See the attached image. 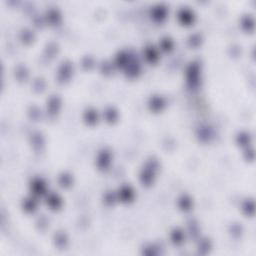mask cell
Returning a JSON list of instances; mask_svg holds the SVG:
<instances>
[{
    "label": "cell",
    "mask_w": 256,
    "mask_h": 256,
    "mask_svg": "<svg viewBox=\"0 0 256 256\" xmlns=\"http://www.w3.org/2000/svg\"><path fill=\"white\" fill-rule=\"evenodd\" d=\"M86 119L88 120V122H94L96 120V113L94 111H87Z\"/></svg>",
    "instance_id": "obj_14"
},
{
    "label": "cell",
    "mask_w": 256,
    "mask_h": 256,
    "mask_svg": "<svg viewBox=\"0 0 256 256\" xmlns=\"http://www.w3.org/2000/svg\"><path fill=\"white\" fill-rule=\"evenodd\" d=\"M171 239L175 243V244H180L183 241V233H182L181 230H174L172 234H171Z\"/></svg>",
    "instance_id": "obj_1"
},
{
    "label": "cell",
    "mask_w": 256,
    "mask_h": 256,
    "mask_svg": "<svg viewBox=\"0 0 256 256\" xmlns=\"http://www.w3.org/2000/svg\"><path fill=\"white\" fill-rule=\"evenodd\" d=\"M35 207V202L33 201V199H28L24 203V208L26 210H33Z\"/></svg>",
    "instance_id": "obj_13"
},
{
    "label": "cell",
    "mask_w": 256,
    "mask_h": 256,
    "mask_svg": "<svg viewBox=\"0 0 256 256\" xmlns=\"http://www.w3.org/2000/svg\"><path fill=\"white\" fill-rule=\"evenodd\" d=\"M120 195H121V198L123 199V200H129V199H130V198L132 197V191H131V189L129 188V187H124V188L121 190Z\"/></svg>",
    "instance_id": "obj_7"
},
{
    "label": "cell",
    "mask_w": 256,
    "mask_h": 256,
    "mask_svg": "<svg viewBox=\"0 0 256 256\" xmlns=\"http://www.w3.org/2000/svg\"><path fill=\"white\" fill-rule=\"evenodd\" d=\"M49 203V205L51 206V207H56L57 208L59 205H60V199H59L57 196L56 195H50L49 196V198H48V201Z\"/></svg>",
    "instance_id": "obj_6"
},
{
    "label": "cell",
    "mask_w": 256,
    "mask_h": 256,
    "mask_svg": "<svg viewBox=\"0 0 256 256\" xmlns=\"http://www.w3.org/2000/svg\"><path fill=\"white\" fill-rule=\"evenodd\" d=\"M209 250H210V241L207 240V239H204V240L200 241L198 251L202 254H205V253H207Z\"/></svg>",
    "instance_id": "obj_2"
},
{
    "label": "cell",
    "mask_w": 256,
    "mask_h": 256,
    "mask_svg": "<svg viewBox=\"0 0 256 256\" xmlns=\"http://www.w3.org/2000/svg\"><path fill=\"white\" fill-rule=\"evenodd\" d=\"M181 206L184 209H188L189 206H190V200H189V199L186 198V197H183V198L181 199Z\"/></svg>",
    "instance_id": "obj_16"
},
{
    "label": "cell",
    "mask_w": 256,
    "mask_h": 256,
    "mask_svg": "<svg viewBox=\"0 0 256 256\" xmlns=\"http://www.w3.org/2000/svg\"><path fill=\"white\" fill-rule=\"evenodd\" d=\"M55 243L58 247H64L66 243H67V239H66L65 234L58 233L55 237Z\"/></svg>",
    "instance_id": "obj_3"
},
{
    "label": "cell",
    "mask_w": 256,
    "mask_h": 256,
    "mask_svg": "<svg viewBox=\"0 0 256 256\" xmlns=\"http://www.w3.org/2000/svg\"><path fill=\"white\" fill-rule=\"evenodd\" d=\"M60 182L62 185H68L70 183V176H68V175H63L61 177Z\"/></svg>",
    "instance_id": "obj_18"
},
{
    "label": "cell",
    "mask_w": 256,
    "mask_h": 256,
    "mask_svg": "<svg viewBox=\"0 0 256 256\" xmlns=\"http://www.w3.org/2000/svg\"><path fill=\"white\" fill-rule=\"evenodd\" d=\"M197 66L196 65H192L190 69H189V72H188V75H189V81H191V82H193L195 83L196 81H197V74H198V72H197Z\"/></svg>",
    "instance_id": "obj_4"
},
{
    "label": "cell",
    "mask_w": 256,
    "mask_h": 256,
    "mask_svg": "<svg viewBox=\"0 0 256 256\" xmlns=\"http://www.w3.org/2000/svg\"><path fill=\"white\" fill-rule=\"evenodd\" d=\"M58 105H59L58 98H57V97H54V98H52V99L50 100V102H49V108H50L51 111H55Z\"/></svg>",
    "instance_id": "obj_12"
},
{
    "label": "cell",
    "mask_w": 256,
    "mask_h": 256,
    "mask_svg": "<svg viewBox=\"0 0 256 256\" xmlns=\"http://www.w3.org/2000/svg\"><path fill=\"white\" fill-rule=\"evenodd\" d=\"M146 56H147V58H148L150 61H154L157 58V53H156V51L154 50L152 47H149L146 50Z\"/></svg>",
    "instance_id": "obj_11"
},
{
    "label": "cell",
    "mask_w": 256,
    "mask_h": 256,
    "mask_svg": "<svg viewBox=\"0 0 256 256\" xmlns=\"http://www.w3.org/2000/svg\"><path fill=\"white\" fill-rule=\"evenodd\" d=\"M33 190L35 193H42V192L44 191V183L42 182L41 180L39 179H37V180H35L33 182Z\"/></svg>",
    "instance_id": "obj_5"
},
{
    "label": "cell",
    "mask_w": 256,
    "mask_h": 256,
    "mask_svg": "<svg viewBox=\"0 0 256 256\" xmlns=\"http://www.w3.org/2000/svg\"><path fill=\"white\" fill-rule=\"evenodd\" d=\"M109 162V153L104 151L99 157V165L101 166H106V164Z\"/></svg>",
    "instance_id": "obj_9"
},
{
    "label": "cell",
    "mask_w": 256,
    "mask_h": 256,
    "mask_svg": "<svg viewBox=\"0 0 256 256\" xmlns=\"http://www.w3.org/2000/svg\"><path fill=\"white\" fill-rule=\"evenodd\" d=\"M106 117H107L108 120H114L115 119V112L112 109H109L106 112Z\"/></svg>",
    "instance_id": "obj_19"
},
{
    "label": "cell",
    "mask_w": 256,
    "mask_h": 256,
    "mask_svg": "<svg viewBox=\"0 0 256 256\" xmlns=\"http://www.w3.org/2000/svg\"><path fill=\"white\" fill-rule=\"evenodd\" d=\"M143 253L147 254V255H153V254H156V248H154L152 246H149L147 248H144L143 249Z\"/></svg>",
    "instance_id": "obj_15"
},
{
    "label": "cell",
    "mask_w": 256,
    "mask_h": 256,
    "mask_svg": "<svg viewBox=\"0 0 256 256\" xmlns=\"http://www.w3.org/2000/svg\"><path fill=\"white\" fill-rule=\"evenodd\" d=\"M126 60H127V55L126 54H120L118 56V58H117V62L119 63V64H121V65H123L124 63L126 62Z\"/></svg>",
    "instance_id": "obj_17"
},
{
    "label": "cell",
    "mask_w": 256,
    "mask_h": 256,
    "mask_svg": "<svg viewBox=\"0 0 256 256\" xmlns=\"http://www.w3.org/2000/svg\"><path fill=\"white\" fill-rule=\"evenodd\" d=\"M70 71H71V66L68 63H63L62 68L60 69V75H64V79L68 78V76L70 75Z\"/></svg>",
    "instance_id": "obj_8"
},
{
    "label": "cell",
    "mask_w": 256,
    "mask_h": 256,
    "mask_svg": "<svg viewBox=\"0 0 256 256\" xmlns=\"http://www.w3.org/2000/svg\"><path fill=\"white\" fill-rule=\"evenodd\" d=\"M162 47L164 48V49H170L171 48V42H170V40L169 39H165L164 40L163 42H162Z\"/></svg>",
    "instance_id": "obj_20"
},
{
    "label": "cell",
    "mask_w": 256,
    "mask_h": 256,
    "mask_svg": "<svg viewBox=\"0 0 256 256\" xmlns=\"http://www.w3.org/2000/svg\"><path fill=\"white\" fill-rule=\"evenodd\" d=\"M163 105V101L159 97H155L151 100V106L153 109H160Z\"/></svg>",
    "instance_id": "obj_10"
}]
</instances>
